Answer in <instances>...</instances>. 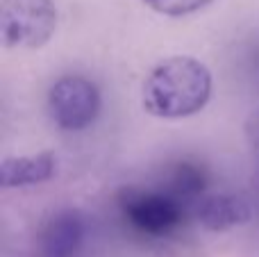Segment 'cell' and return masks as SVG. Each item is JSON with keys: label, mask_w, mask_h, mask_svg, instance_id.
<instances>
[{"label": "cell", "mask_w": 259, "mask_h": 257, "mask_svg": "<svg viewBox=\"0 0 259 257\" xmlns=\"http://www.w3.org/2000/svg\"><path fill=\"white\" fill-rule=\"evenodd\" d=\"M211 96V73L202 62L178 55L157 64L143 84V107L159 118L200 112Z\"/></svg>", "instance_id": "1"}, {"label": "cell", "mask_w": 259, "mask_h": 257, "mask_svg": "<svg viewBox=\"0 0 259 257\" xmlns=\"http://www.w3.org/2000/svg\"><path fill=\"white\" fill-rule=\"evenodd\" d=\"M57 30L53 0H3L0 36L5 48H41Z\"/></svg>", "instance_id": "2"}, {"label": "cell", "mask_w": 259, "mask_h": 257, "mask_svg": "<svg viewBox=\"0 0 259 257\" xmlns=\"http://www.w3.org/2000/svg\"><path fill=\"white\" fill-rule=\"evenodd\" d=\"M48 107L62 130H84L100 112V91L82 75H64L50 89Z\"/></svg>", "instance_id": "3"}, {"label": "cell", "mask_w": 259, "mask_h": 257, "mask_svg": "<svg viewBox=\"0 0 259 257\" xmlns=\"http://www.w3.org/2000/svg\"><path fill=\"white\" fill-rule=\"evenodd\" d=\"M125 219L137 230L152 237L168 235L180 226L184 212L178 196L157 191H127L121 203Z\"/></svg>", "instance_id": "4"}, {"label": "cell", "mask_w": 259, "mask_h": 257, "mask_svg": "<svg viewBox=\"0 0 259 257\" xmlns=\"http://www.w3.org/2000/svg\"><path fill=\"white\" fill-rule=\"evenodd\" d=\"M84 241V221L77 212L66 209L48 221L41 232L44 257H75Z\"/></svg>", "instance_id": "5"}, {"label": "cell", "mask_w": 259, "mask_h": 257, "mask_svg": "<svg viewBox=\"0 0 259 257\" xmlns=\"http://www.w3.org/2000/svg\"><path fill=\"white\" fill-rule=\"evenodd\" d=\"M198 221L207 228V230H230L234 226H241L250 219V207L237 196L219 194V196H207L200 200L196 212Z\"/></svg>", "instance_id": "6"}, {"label": "cell", "mask_w": 259, "mask_h": 257, "mask_svg": "<svg viewBox=\"0 0 259 257\" xmlns=\"http://www.w3.org/2000/svg\"><path fill=\"white\" fill-rule=\"evenodd\" d=\"M55 173V157L50 153L30 155V157H9L0 166V185L9 187H27L50 180Z\"/></svg>", "instance_id": "7"}, {"label": "cell", "mask_w": 259, "mask_h": 257, "mask_svg": "<svg viewBox=\"0 0 259 257\" xmlns=\"http://www.w3.org/2000/svg\"><path fill=\"white\" fill-rule=\"evenodd\" d=\"M205 187V176L198 166H191V164H180L178 171H175L173 178V191L178 198H191V196H198Z\"/></svg>", "instance_id": "8"}, {"label": "cell", "mask_w": 259, "mask_h": 257, "mask_svg": "<svg viewBox=\"0 0 259 257\" xmlns=\"http://www.w3.org/2000/svg\"><path fill=\"white\" fill-rule=\"evenodd\" d=\"M152 12L164 14V16H187V14L198 12L211 0H141Z\"/></svg>", "instance_id": "9"}]
</instances>
